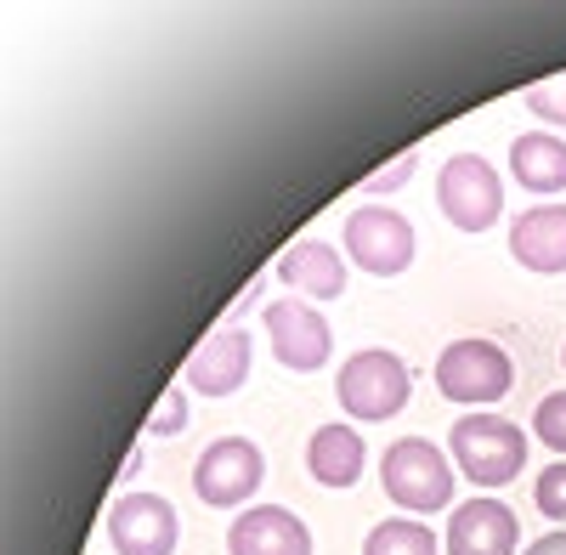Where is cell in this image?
<instances>
[{
    "label": "cell",
    "mask_w": 566,
    "mask_h": 555,
    "mask_svg": "<svg viewBox=\"0 0 566 555\" xmlns=\"http://www.w3.org/2000/svg\"><path fill=\"white\" fill-rule=\"evenodd\" d=\"M413 170H419V154H402V159H391L386 170H374L357 193H363V199H374V193H391V188H402V181H408Z\"/></svg>",
    "instance_id": "obj_22"
},
{
    "label": "cell",
    "mask_w": 566,
    "mask_h": 555,
    "mask_svg": "<svg viewBox=\"0 0 566 555\" xmlns=\"http://www.w3.org/2000/svg\"><path fill=\"white\" fill-rule=\"evenodd\" d=\"M255 301H261V278H255V284H244V295L232 301V312H244V306H255Z\"/></svg>",
    "instance_id": "obj_24"
},
{
    "label": "cell",
    "mask_w": 566,
    "mask_h": 555,
    "mask_svg": "<svg viewBox=\"0 0 566 555\" xmlns=\"http://www.w3.org/2000/svg\"><path fill=\"white\" fill-rule=\"evenodd\" d=\"M380 488L397 511L437 516L453 504V459L431 437H397L380 453Z\"/></svg>",
    "instance_id": "obj_2"
},
{
    "label": "cell",
    "mask_w": 566,
    "mask_h": 555,
    "mask_svg": "<svg viewBox=\"0 0 566 555\" xmlns=\"http://www.w3.org/2000/svg\"><path fill=\"white\" fill-rule=\"evenodd\" d=\"M346 250H352V266H363L368 278H397L413 266V221L391 205H357L346 216Z\"/></svg>",
    "instance_id": "obj_6"
},
{
    "label": "cell",
    "mask_w": 566,
    "mask_h": 555,
    "mask_svg": "<svg viewBox=\"0 0 566 555\" xmlns=\"http://www.w3.org/2000/svg\"><path fill=\"white\" fill-rule=\"evenodd\" d=\"M176 431H187V391H165L159 402H154V420H148V437H176Z\"/></svg>",
    "instance_id": "obj_21"
},
{
    "label": "cell",
    "mask_w": 566,
    "mask_h": 555,
    "mask_svg": "<svg viewBox=\"0 0 566 555\" xmlns=\"http://www.w3.org/2000/svg\"><path fill=\"white\" fill-rule=\"evenodd\" d=\"M437 210H442L448 227H459V233H488V227L504 216V181H499V170H493L482 154H453V159H442Z\"/></svg>",
    "instance_id": "obj_5"
},
{
    "label": "cell",
    "mask_w": 566,
    "mask_h": 555,
    "mask_svg": "<svg viewBox=\"0 0 566 555\" xmlns=\"http://www.w3.org/2000/svg\"><path fill=\"white\" fill-rule=\"evenodd\" d=\"M261 477H266V453L250 437H216L193 465V493L210 511H239V504L261 488Z\"/></svg>",
    "instance_id": "obj_7"
},
{
    "label": "cell",
    "mask_w": 566,
    "mask_h": 555,
    "mask_svg": "<svg viewBox=\"0 0 566 555\" xmlns=\"http://www.w3.org/2000/svg\"><path fill=\"white\" fill-rule=\"evenodd\" d=\"M368 465V448L352 426H317L312 442H306V471L317 488H357Z\"/></svg>",
    "instance_id": "obj_16"
},
{
    "label": "cell",
    "mask_w": 566,
    "mask_h": 555,
    "mask_svg": "<svg viewBox=\"0 0 566 555\" xmlns=\"http://www.w3.org/2000/svg\"><path fill=\"white\" fill-rule=\"evenodd\" d=\"M522 555H566V527H560V533H544V538H533Z\"/></svg>",
    "instance_id": "obj_23"
},
{
    "label": "cell",
    "mask_w": 566,
    "mask_h": 555,
    "mask_svg": "<svg viewBox=\"0 0 566 555\" xmlns=\"http://www.w3.org/2000/svg\"><path fill=\"white\" fill-rule=\"evenodd\" d=\"M510 176L522 181L527 193H538V199L566 193V143L549 136V130H522L510 143Z\"/></svg>",
    "instance_id": "obj_15"
},
{
    "label": "cell",
    "mask_w": 566,
    "mask_h": 555,
    "mask_svg": "<svg viewBox=\"0 0 566 555\" xmlns=\"http://www.w3.org/2000/svg\"><path fill=\"white\" fill-rule=\"evenodd\" d=\"M560 363H566V346H560Z\"/></svg>",
    "instance_id": "obj_26"
},
{
    "label": "cell",
    "mask_w": 566,
    "mask_h": 555,
    "mask_svg": "<svg viewBox=\"0 0 566 555\" xmlns=\"http://www.w3.org/2000/svg\"><path fill=\"white\" fill-rule=\"evenodd\" d=\"M533 437H538L544 448L566 453V391H549V397L538 402V413H533Z\"/></svg>",
    "instance_id": "obj_19"
},
{
    "label": "cell",
    "mask_w": 566,
    "mask_h": 555,
    "mask_svg": "<svg viewBox=\"0 0 566 555\" xmlns=\"http://www.w3.org/2000/svg\"><path fill=\"white\" fill-rule=\"evenodd\" d=\"M533 504H538V516H549V522L566 527V459H555V465L538 471V482H533Z\"/></svg>",
    "instance_id": "obj_18"
},
{
    "label": "cell",
    "mask_w": 566,
    "mask_h": 555,
    "mask_svg": "<svg viewBox=\"0 0 566 555\" xmlns=\"http://www.w3.org/2000/svg\"><path fill=\"white\" fill-rule=\"evenodd\" d=\"M227 555H312V533L283 504H250L227 527Z\"/></svg>",
    "instance_id": "obj_12"
},
{
    "label": "cell",
    "mask_w": 566,
    "mask_h": 555,
    "mask_svg": "<svg viewBox=\"0 0 566 555\" xmlns=\"http://www.w3.org/2000/svg\"><path fill=\"white\" fill-rule=\"evenodd\" d=\"M527 108H533L544 125H566V74L527 85Z\"/></svg>",
    "instance_id": "obj_20"
},
{
    "label": "cell",
    "mask_w": 566,
    "mask_h": 555,
    "mask_svg": "<svg viewBox=\"0 0 566 555\" xmlns=\"http://www.w3.org/2000/svg\"><path fill=\"white\" fill-rule=\"evenodd\" d=\"M250 357H255L250 335L239 329V323H221L216 335H205L193 352H187L181 380H187V391H199V397H232L250 380Z\"/></svg>",
    "instance_id": "obj_10"
},
{
    "label": "cell",
    "mask_w": 566,
    "mask_h": 555,
    "mask_svg": "<svg viewBox=\"0 0 566 555\" xmlns=\"http://www.w3.org/2000/svg\"><path fill=\"white\" fill-rule=\"evenodd\" d=\"M335 397L340 408L352 413L357 426H380V420H397L413 397V380H408V363L386 346H368V352H352L340 363V380H335Z\"/></svg>",
    "instance_id": "obj_3"
},
{
    "label": "cell",
    "mask_w": 566,
    "mask_h": 555,
    "mask_svg": "<svg viewBox=\"0 0 566 555\" xmlns=\"http://www.w3.org/2000/svg\"><path fill=\"white\" fill-rule=\"evenodd\" d=\"M181 538L176 504L159 493H119L108 504V544L119 555H170Z\"/></svg>",
    "instance_id": "obj_9"
},
{
    "label": "cell",
    "mask_w": 566,
    "mask_h": 555,
    "mask_svg": "<svg viewBox=\"0 0 566 555\" xmlns=\"http://www.w3.org/2000/svg\"><path fill=\"white\" fill-rule=\"evenodd\" d=\"M136 471H142V442H136V448L125 453V465H119V477H136Z\"/></svg>",
    "instance_id": "obj_25"
},
{
    "label": "cell",
    "mask_w": 566,
    "mask_h": 555,
    "mask_svg": "<svg viewBox=\"0 0 566 555\" xmlns=\"http://www.w3.org/2000/svg\"><path fill=\"white\" fill-rule=\"evenodd\" d=\"M510 255L538 278L566 272V205L549 199V205H533L515 216L510 221Z\"/></svg>",
    "instance_id": "obj_13"
},
{
    "label": "cell",
    "mask_w": 566,
    "mask_h": 555,
    "mask_svg": "<svg viewBox=\"0 0 566 555\" xmlns=\"http://www.w3.org/2000/svg\"><path fill=\"white\" fill-rule=\"evenodd\" d=\"M448 459L453 471H464L476 488H504L527 471V431L504 420V413H459L448 426Z\"/></svg>",
    "instance_id": "obj_1"
},
{
    "label": "cell",
    "mask_w": 566,
    "mask_h": 555,
    "mask_svg": "<svg viewBox=\"0 0 566 555\" xmlns=\"http://www.w3.org/2000/svg\"><path fill=\"white\" fill-rule=\"evenodd\" d=\"M266 341H272V357L283 368H295V375H312V368L328 363L335 352V329H328V317L317 306H306L301 295H283L266 306Z\"/></svg>",
    "instance_id": "obj_8"
},
{
    "label": "cell",
    "mask_w": 566,
    "mask_h": 555,
    "mask_svg": "<svg viewBox=\"0 0 566 555\" xmlns=\"http://www.w3.org/2000/svg\"><path fill=\"white\" fill-rule=\"evenodd\" d=\"M277 284L283 290H301V301H335L346 295V255L323 239H301L277 255Z\"/></svg>",
    "instance_id": "obj_14"
},
{
    "label": "cell",
    "mask_w": 566,
    "mask_h": 555,
    "mask_svg": "<svg viewBox=\"0 0 566 555\" xmlns=\"http://www.w3.org/2000/svg\"><path fill=\"white\" fill-rule=\"evenodd\" d=\"M515 386V363L499 341L488 335H459L442 346L437 357V391L448 402H464V408H488L499 397H510Z\"/></svg>",
    "instance_id": "obj_4"
},
{
    "label": "cell",
    "mask_w": 566,
    "mask_h": 555,
    "mask_svg": "<svg viewBox=\"0 0 566 555\" xmlns=\"http://www.w3.org/2000/svg\"><path fill=\"white\" fill-rule=\"evenodd\" d=\"M522 549V527L515 511L499 499H464L448 516V555H515Z\"/></svg>",
    "instance_id": "obj_11"
},
{
    "label": "cell",
    "mask_w": 566,
    "mask_h": 555,
    "mask_svg": "<svg viewBox=\"0 0 566 555\" xmlns=\"http://www.w3.org/2000/svg\"><path fill=\"white\" fill-rule=\"evenodd\" d=\"M363 555H437V533L413 516H391L363 538Z\"/></svg>",
    "instance_id": "obj_17"
}]
</instances>
